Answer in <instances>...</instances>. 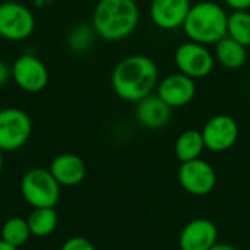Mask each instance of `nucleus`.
Instances as JSON below:
<instances>
[{
    "instance_id": "5701e85b",
    "label": "nucleus",
    "mask_w": 250,
    "mask_h": 250,
    "mask_svg": "<svg viewBox=\"0 0 250 250\" xmlns=\"http://www.w3.org/2000/svg\"><path fill=\"white\" fill-rule=\"evenodd\" d=\"M12 79V66L0 60V88L4 86Z\"/></svg>"
},
{
    "instance_id": "0eeeda50",
    "label": "nucleus",
    "mask_w": 250,
    "mask_h": 250,
    "mask_svg": "<svg viewBox=\"0 0 250 250\" xmlns=\"http://www.w3.org/2000/svg\"><path fill=\"white\" fill-rule=\"evenodd\" d=\"M35 18L29 7L18 1L0 3V38L7 41H23L32 35Z\"/></svg>"
},
{
    "instance_id": "7ed1b4c3",
    "label": "nucleus",
    "mask_w": 250,
    "mask_h": 250,
    "mask_svg": "<svg viewBox=\"0 0 250 250\" xmlns=\"http://www.w3.org/2000/svg\"><path fill=\"white\" fill-rule=\"evenodd\" d=\"M227 21L229 13L220 3L202 0L192 4L182 29L189 41L214 45L227 37Z\"/></svg>"
},
{
    "instance_id": "dca6fc26",
    "label": "nucleus",
    "mask_w": 250,
    "mask_h": 250,
    "mask_svg": "<svg viewBox=\"0 0 250 250\" xmlns=\"http://www.w3.org/2000/svg\"><path fill=\"white\" fill-rule=\"evenodd\" d=\"M214 57L223 67L229 70H237L243 67L248 60V47L242 45L229 35L214 44Z\"/></svg>"
},
{
    "instance_id": "2eb2a0df",
    "label": "nucleus",
    "mask_w": 250,
    "mask_h": 250,
    "mask_svg": "<svg viewBox=\"0 0 250 250\" xmlns=\"http://www.w3.org/2000/svg\"><path fill=\"white\" fill-rule=\"evenodd\" d=\"M173 108L168 107L157 94H151L136 103L135 117L145 129L157 130L163 129L171 120Z\"/></svg>"
},
{
    "instance_id": "6e6552de",
    "label": "nucleus",
    "mask_w": 250,
    "mask_h": 250,
    "mask_svg": "<svg viewBox=\"0 0 250 250\" xmlns=\"http://www.w3.org/2000/svg\"><path fill=\"white\" fill-rule=\"evenodd\" d=\"M177 177L183 190L193 196H207L217 186L215 168L202 158L180 163Z\"/></svg>"
},
{
    "instance_id": "aec40b11",
    "label": "nucleus",
    "mask_w": 250,
    "mask_h": 250,
    "mask_svg": "<svg viewBox=\"0 0 250 250\" xmlns=\"http://www.w3.org/2000/svg\"><path fill=\"white\" fill-rule=\"evenodd\" d=\"M227 35L245 47H250V12L233 10L227 21Z\"/></svg>"
},
{
    "instance_id": "20e7f679",
    "label": "nucleus",
    "mask_w": 250,
    "mask_h": 250,
    "mask_svg": "<svg viewBox=\"0 0 250 250\" xmlns=\"http://www.w3.org/2000/svg\"><path fill=\"white\" fill-rule=\"evenodd\" d=\"M60 188L50 170L41 167L28 170L21 180L22 198L31 208H56Z\"/></svg>"
},
{
    "instance_id": "bb28decb",
    "label": "nucleus",
    "mask_w": 250,
    "mask_h": 250,
    "mask_svg": "<svg viewBox=\"0 0 250 250\" xmlns=\"http://www.w3.org/2000/svg\"><path fill=\"white\" fill-rule=\"evenodd\" d=\"M3 166H4V158H3V151L0 149V173L3 170Z\"/></svg>"
},
{
    "instance_id": "1a4fd4ad",
    "label": "nucleus",
    "mask_w": 250,
    "mask_h": 250,
    "mask_svg": "<svg viewBox=\"0 0 250 250\" xmlns=\"http://www.w3.org/2000/svg\"><path fill=\"white\" fill-rule=\"evenodd\" d=\"M201 133L208 151L226 152L239 141L240 127L234 117L229 114H215L207 120Z\"/></svg>"
},
{
    "instance_id": "423d86ee",
    "label": "nucleus",
    "mask_w": 250,
    "mask_h": 250,
    "mask_svg": "<svg viewBox=\"0 0 250 250\" xmlns=\"http://www.w3.org/2000/svg\"><path fill=\"white\" fill-rule=\"evenodd\" d=\"M32 133V122L21 108H0V149L13 152L25 146Z\"/></svg>"
},
{
    "instance_id": "a878e982",
    "label": "nucleus",
    "mask_w": 250,
    "mask_h": 250,
    "mask_svg": "<svg viewBox=\"0 0 250 250\" xmlns=\"http://www.w3.org/2000/svg\"><path fill=\"white\" fill-rule=\"evenodd\" d=\"M0 250H19L18 248H15V246H12V245H9V243H6V242H3L1 239H0Z\"/></svg>"
},
{
    "instance_id": "9d476101",
    "label": "nucleus",
    "mask_w": 250,
    "mask_h": 250,
    "mask_svg": "<svg viewBox=\"0 0 250 250\" xmlns=\"http://www.w3.org/2000/svg\"><path fill=\"white\" fill-rule=\"evenodd\" d=\"M12 81L23 92H41L48 83L47 66L34 54H21L12 64Z\"/></svg>"
},
{
    "instance_id": "f03ea898",
    "label": "nucleus",
    "mask_w": 250,
    "mask_h": 250,
    "mask_svg": "<svg viewBox=\"0 0 250 250\" xmlns=\"http://www.w3.org/2000/svg\"><path fill=\"white\" fill-rule=\"evenodd\" d=\"M139 19L136 0H98L91 25L97 37L105 41H122L136 31Z\"/></svg>"
},
{
    "instance_id": "b1692460",
    "label": "nucleus",
    "mask_w": 250,
    "mask_h": 250,
    "mask_svg": "<svg viewBox=\"0 0 250 250\" xmlns=\"http://www.w3.org/2000/svg\"><path fill=\"white\" fill-rule=\"evenodd\" d=\"M231 10H250V0H224Z\"/></svg>"
},
{
    "instance_id": "ddd939ff",
    "label": "nucleus",
    "mask_w": 250,
    "mask_h": 250,
    "mask_svg": "<svg viewBox=\"0 0 250 250\" xmlns=\"http://www.w3.org/2000/svg\"><path fill=\"white\" fill-rule=\"evenodd\" d=\"M218 243V229L208 218L189 221L179 234L180 250H209Z\"/></svg>"
},
{
    "instance_id": "4be33fe9",
    "label": "nucleus",
    "mask_w": 250,
    "mask_h": 250,
    "mask_svg": "<svg viewBox=\"0 0 250 250\" xmlns=\"http://www.w3.org/2000/svg\"><path fill=\"white\" fill-rule=\"evenodd\" d=\"M60 250H97L95 246L92 245L91 240L85 239V237H81V236H76V237H70L67 239L63 245Z\"/></svg>"
},
{
    "instance_id": "f3484780",
    "label": "nucleus",
    "mask_w": 250,
    "mask_h": 250,
    "mask_svg": "<svg viewBox=\"0 0 250 250\" xmlns=\"http://www.w3.org/2000/svg\"><path fill=\"white\" fill-rule=\"evenodd\" d=\"M205 144L201 130L188 129L182 132L174 144V155L180 163L192 161L201 158L202 152L205 151Z\"/></svg>"
},
{
    "instance_id": "393cba45",
    "label": "nucleus",
    "mask_w": 250,
    "mask_h": 250,
    "mask_svg": "<svg viewBox=\"0 0 250 250\" xmlns=\"http://www.w3.org/2000/svg\"><path fill=\"white\" fill-rule=\"evenodd\" d=\"M209 250H239V249H236L234 246L227 245V243H217L212 249H209Z\"/></svg>"
},
{
    "instance_id": "412c9836",
    "label": "nucleus",
    "mask_w": 250,
    "mask_h": 250,
    "mask_svg": "<svg viewBox=\"0 0 250 250\" xmlns=\"http://www.w3.org/2000/svg\"><path fill=\"white\" fill-rule=\"evenodd\" d=\"M95 37H97V34H95L92 25L79 23L67 32L66 44L70 51H73L76 54H82V53H86L92 47Z\"/></svg>"
},
{
    "instance_id": "f257e3e1",
    "label": "nucleus",
    "mask_w": 250,
    "mask_h": 250,
    "mask_svg": "<svg viewBox=\"0 0 250 250\" xmlns=\"http://www.w3.org/2000/svg\"><path fill=\"white\" fill-rule=\"evenodd\" d=\"M160 82L157 63L145 54H132L122 59L111 72L114 94L127 103H138L154 94Z\"/></svg>"
},
{
    "instance_id": "f8f14e48",
    "label": "nucleus",
    "mask_w": 250,
    "mask_h": 250,
    "mask_svg": "<svg viewBox=\"0 0 250 250\" xmlns=\"http://www.w3.org/2000/svg\"><path fill=\"white\" fill-rule=\"evenodd\" d=\"M190 7V0H151L149 18L157 28L174 31L183 26Z\"/></svg>"
},
{
    "instance_id": "cd10ccee",
    "label": "nucleus",
    "mask_w": 250,
    "mask_h": 250,
    "mask_svg": "<svg viewBox=\"0 0 250 250\" xmlns=\"http://www.w3.org/2000/svg\"><path fill=\"white\" fill-rule=\"evenodd\" d=\"M0 227H1V221H0Z\"/></svg>"
},
{
    "instance_id": "4468645a",
    "label": "nucleus",
    "mask_w": 250,
    "mask_h": 250,
    "mask_svg": "<svg viewBox=\"0 0 250 250\" xmlns=\"http://www.w3.org/2000/svg\"><path fill=\"white\" fill-rule=\"evenodd\" d=\"M50 173L56 179V182L60 186L64 188H73L81 185L86 177V164L85 161L70 152L60 154L53 158L50 163Z\"/></svg>"
},
{
    "instance_id": "6ab92c4d",
    "label": "nucleus",
    "mask_w": 250,
    "mask_h": 250,
    "mask_svg": "<svg viewBox=\"0 0 250 250\" xmlns=\"http://www.w3.org/2000/svg\"><path fill=\"white\" fill-rule=\"evenodd\" d=\"M31 237L28 221L22 217H10L0 227V239L15 248L23 246Z\"/></svg>"
},
{
    "instance_id": "9b49d317",
    "label": "nucleus",
    "mask_w": 250,
    "mask_h": 250,
    "mask_svg": "<svg viewBox=\"0 0 250 250\" xmlns=\"http://www.w3.org/2000/svg\"><path fill=\"white\" fill-rule=\"evenodd\" d=\"M157 95L171 108L186 107L196 97V82L195 79L177 72L171 73L163 79H160L157 89Z\"/></svg>"
},
{
    "instance_id": "a211bd4d",
    "label": "nucleus",
    "mask_w": 250,
    "mask_h": 250,
    "mask_svg": "<svg viewBox=\"0 0 250 250\" xmlns=\"http://www.w3.org/2000/svg\"><path fill=\"white\" fill-rule=\"evenodd\" d=\"M26 221L31 236L48 237L59 226V214L56 208H32Z\"/></svg>"
},
{
    "instance_id": "39448f33",
    "label": "nucleus",
    "mask_w": 250,
    "mask_h": 250,
    "mask_svg": "<svg viewBox=\"0 0 250 250\" xmlns=\"http://www.w3.org/2000/svg\"><path fill=\"white\" fill-rule=\"evenodd\" d=\"M174 63L180 73L196 81L212 73L215 67V57L208 45L188 40L176 48Z\"/></svg>"
}]
</instances>
